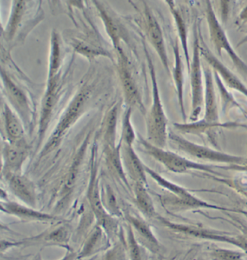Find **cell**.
I'll return each instance as SVG.
<instances>
[{"mask_svg": "<svg viewBox=\"0 0 247 260\" xmlns=\"http://www.w3.org/2000/svg\"><path fill=\"white\" fill-rule=\"evenodd\" d=\"M146 59L148 65L151 83H152V100L149 110L147 113V140L159 148H166L169 133L168 132V118L161 99L157 74L152 56L147 46L144 44Z\"/></svg>", "mask_w": 247, "mask_h": 260, "instance_id": "obj_1", "label": "cell"}, {"mask_svg": "<svg viewBox=\"0 0 247 260\" xmlns=\"http://www.w3.org/2000/svg\"><path fill=\"white\" fill-rule=\"evenodd\" d=\"M138 142L146 154L150 155L166 169L175 174H184L190 171H198L218 174L219 173L215 171L216 168H223L222 166L209 165L189 160L174 152L155 146L141 136L139 137Z\"/></svg>", "mask_w": 247, "mask_h": 260, "instance_id": "obj_2", "label": "cell"}, {"mask_svg": "<svg viewBox=\"0 0 247 260\" xmlns=\"http://www.w3.org/2000/svg\"><path fill=\"white\" fill-rule=\"evenodd\" d=\"M201 21H195L193 30V47L190 68L188 70L191 88V114L190 121H196L200 117L204 106L205 95V79L203 66L201 63L200 26Z\"/></svg>", "mask_w": 247, "mask_h": 260, "instance_id": "obj_3", "label": "cell"}, {"mask_svg": "<svg viewBox=\"0 0 247 260\" xmlns=\"http://www.w3.org/2000/svg\"><path fill=\"white\" fill-rule=\"evenodd\" d=\"M205 13L209 37L217 55L222 57L223 53H226L236 69L247 76V64L233 49L210 1L205 2Z\"/></svg>", "mask_w": 247, "mask_h": 260, "instance_id": "obj_4", "label": "cell"}, {"mask_svg": "<svg viewBox=\"0 0 247 260\" xmlns=\"http://www.w3.org/2000/svg\"><path fill=\"white\" fill-rule=\"evenodd\" d=\"M168 140H171L178 150L198 160L224 164L226 166L247 164V159L242 156L231 155L197 144L175 133H169Z\"/></svg>", "mask_w": 247, "mask_h": 260, "instance_id": "obj_5", "label": "cell"}, {"mask_svg": "<svg viewBox=\"0 0 247 260\" xmlns=\"http://www.w3.org/2000/svg\"><path fill=\"white\" fill-rule=\"evenodd\" d=\"M90 93L89 86H84L73 97L53 132L44 150L45 151L54 148L59 143L63 135L79 119L90 99Z\"/></svg>", "mask_w": 247, "mask_h": 260, "instance_id": "obj_6", "label": "cell"}, {"mask_svg": "<svg viewBox=\"0 0 247 260\" xmlns=\"http://www.w3.org/2000/svg\"><path fill=\"white\" fill-rule=\"evenodd\" d=\"M156 218L164 227L168 228L173 232L179 233L188 237L197 238V239L226 243V244H230L240 248L244 252H247V239L241 236L231 235L226 233L223 234L216 231L208 230V229H202L194 225L173 223L161 216H157Z\"/></svg>", "mask_w": 247, "mask_h": 260, "instance_id": "obj_7", "label": "cell"}, {"mask_svg": "<svg viewBox=\"0 0 247 260\" xmlns=\"http://www.w3.org/2000/svg\"><path fill=\"white\" fill-rule=\"evenodd\" d=\"M145 171L146 173L149 174L159 186L172 193L175 199L177 200L176 203H177L178 208H181V210L184 209V208L185 209L206 208V209L217 210H221V211H233L232 210L210 204L207 202L200 199V198L192 194L189 191L187 190L183 186L168 180L167 179L162 177V176L159 175L158 173L154 172L147 166H145Z\"/></svg>", "mask_w": 247, "mask_h": 260, "instance_id": "obj_8", "label": "cell"}, {"mask_svg": "<svg viewBox=\"0 0 247 260\" xmlns=\"http://www.w3.org/2000/svg\"><path fill=\"white\" fill-rule=\"evenodd\" d=\"M200 41L201 56L207 63V65H209L214 72L217 73L227 88L232 89L235 91L242 94L243 96L247 99L246 85L243 83L242 80L240 79L237 75H235L222 61L219 60L217 56L214 55L213 53H212L202 36L201 25L200 26Z\"/></svg>", "mask_w": 247, "mask_h": 260, "instance_id": "obj_9", "label": "cell"}, {"mask_svg": "<svg viewBox=\"0 0 247 260\" xmlns=\"http://www.w3.org/2000/svg\"><path fill=\"white\" fill-rule=\"evenodd\" d=\"M143 4L144 10L142 17H143L146 37L158 55L159 59H160L166 73L171 75V70L170 68L169 58H168L166 43H164L163 32L152 13V10L149 8V5H147L146 3H143Z\"/></svg>", "mask_w": 247, "mask_h": 260, "instance_id": "obj_10", "label": "cell"}, {"mask_svg": "<svg viewBox=\"0 0 247 260\" xmlns=\"http://www.w3.org/2000/svg\"><path fill=\"white\" fill-rule=\"evenodd\" d=\"M118 71L127 107L131 109L138 108L141 112H145L142 97L132 77L127 56L123 51L118 54Z\"/></svg>", "mask_w": 247, "mask_h": 260, "instance_id": "obj_11", "label": "cell"}, {"mask_svg": "<svg viewBox=\"0 0 247 260\" xmlns=\"http://www.w3.org/2000/svg\"><path fill=\"white\" fill-rule=\"evenodd\" d=\"M3 92L13 110L22 120L28 122L31 116L30 104L26 94L22 90L4 70L1 71Z\"/></svg>", "mask_w": 247, "mask_h": 260, "instance_id": "obj_12", "label": "cell"}, {"mask_svg": "<svg viewBox=\"0 0 247 260\" xmlns=\"http://www.w3.org/2000/svg\"><path fill=\"white\" fill-rule=\"evenodd\" d=\"M209 65H204L203 73L205 79V95H204V107L205 115L202 118L206 122L221 125L219 121L217 97L216 94L215 82H214L213 71Z\"/></svg>", "mask_w": 247, "mask_h": 260, "instance_id": "obj_13", "label": "cell"}, {"mask_svg": "<svg viewBox=\"0 0 247 260\" xmlns=\"http://www.w3.org/2000/svg\"><path fill=\"white\" fill-rule=\"evenodd\" d=\"M29 154V146L26 141L5 143L3 148V173L21 174L22 168Z\"/></svg>", "mask_w": 247, "mask_h": 260, "instance_id": "obj_14", "label": "cell"}, {"mask_svg": "<svg viewBox=\"0 0 247 260\" xmlns=\"http://www.w3.org/2000/svg\"><path fill=\"white\" fill-rule=\"evenodd\" d=\"M3 175L12 193L25 205L34 208L37 203V194L33 182L22 174L3 173Z\"/></svg>", "mask_w": 247, "mask_h": 260, "instance_id": "obj_15", "label": "cell"}, {"mask_svg": "<svg viewBox=\"0 0 247 260\" xmlns=\"http://www.w3.org/2000/svg\"><path fill=\"white\" fill-rule=\"evenodd\" d=\"M58 76L54 79L47 80V90L42 99L41 107L40 120H39V140L40 141L44 137L46 129L49 126L54 108L58 100V93L60 92L61 84Z\"/></svg>", "mask_w": 247, "mask_h": 260, "instance_id": "obj_16", "label": "cell"}, {"mask_svg": "<svg viewBox=\"0 0 247 260\" xmlns=\"http://www.w3.org/2000/svg\"><path fill=\"white\" fill-rule=\"evenodd\" d=\"M173 57L174 62L172 70V77L177 94L178 104L179 106L183 122H186L187 116L184 103V67H183L179 41L176 39L173 43Z\"/></svg>", "mask_w": 247, "mask_h": 260, "instance_id": "obj_17", "label": "cell"}, {"mask_svg": "<svg viewBox=\"0 0 247 260\" xmlns=\"http://www.w3.org/2000/svg\"><path fill=\"white\" fill-rule=\"evenodd\" d=\"M121 156L127 172L135 184L147 185L145 165L135 153L133 146L122 144Z\"/></svg>", "mask_w": 247, "mask_h": 260, "instance_id": "obj_18", "label": "cell"}, {"mask_svg": "<svg viewBox=\"0 0 247 260\" xmlns=\"http://www.w3.org/2000/svg\"><path fill=\"white\" fill-rule=\"evenodd\" d=\"M3 117L7 139L10 143L25 142V130L20 116L11 109L8 103L3 104Z\"/></svg>", "mask_w": 247, "mask_h": 260, "instance_id": "obj_19", "label": "cell"}, {"mask_svg": "<svg viewBox=\"0 0 247 260\" xmlns=\"http://www.w3.org/2000/svg\"><path fill=\"white\" fill-rule=\"evenodd\" d=\"M94 3L98 10L99 16L105 27L107 35L112 41L113 47L116 49L117 54L123 52L121 40H124L125 37H123V30L121 25L116 19L109 14V11L106 9L105 7H104V5L99 2H94Z\"/></svg>", "mask_w": 247, "mask_h": 260, "instance_id": "obj_20", "label": "cell"}, {"mask_svg": "<svg viewBox=\"0 0 247 260\" xmlns=\"http://www.w3.org/2000/svg\"><path fill=\"white\" fill-rule=\"evenodd\" d=\"M166 3L168 5L174 20L175 25L177 29L178 41L183 50V57L185 59L187 70H188L190 68V62H191V56L188 49V26H187L186 20L183 18L181 10L176 5V2L166 1Z\"/></svg>", "mask_w": 247, "mask_h": 260, "instance_id": "obj_21", "label": "cell"}, {"mask_svg": "<svg viewBox=\"0 0 247 260\" xmlns=\"http://www.w3.org/2000/svg\"><path fill=\"white\" fill-rule=\"evenodd\" d=\"M2 210L5 213L12 214L23 220H38V221H56L57 218L47 214L40 213L33 210V208H27L15 202L2 203Z\"/></svg>", "mask_w": 247, "mask_h": 260, "instance_id": "obj_22", "label": "cell"}, {"mask_svg": "<svg viewBox=\"0 0 247 260\" xmlns=\"http://www.w3.org/2000/svg\"><path fill=\"white\" fill-rule=\"evenodd\" d=\"M26 3V2L24 1H13L11 3L9 19L3 34L7 42H11L14 39L17 31L23 23L27 9Z\"/></svg>", "mask_w": 247, "mask_h": 260, "instance_id": "obj_23", "label": "cell"}, {"mask_svg": "<svg viewBox=\"0 0 247 260\" xmlns=\"http://www.w3.org/2000/svg\"><path fill=\"white\" fill-rule=\"evenodd\" d=\"M93 178L94 179H92L89 189V200L91 206L96 217L98 219L99 223L103 225H105L106 228L109 227L112 229L111 225H112L113 222L104 210V206L103 205L102 200L99 194L98 182L94 179L95 175L93 176Z\"/></svg>", "mask_w": 247, "mask_h": 260, "instance_id": "obj_24", "label": "cell"}, {"mask_svg": "<svg viewBox=\"0 0 247 260\" xmlns=\"http://www.w3.org/2000/svg\"><path fill=\"white\" fill-rule=\"evenodd\" d=\"M145 186L142 184H135V202L142 213L145 214L146 216L149 217V218L157 217L153 201H152L150 195L147 192Z\"/></svg>", "mask_w": 247, "mask_h": 260, "instance_id": "obj_25", "label": "cell"}, {"mask_svg": "<svg viewBox=\"0 0 247 260\" xmlns=\"http://www.w3.org/2000/svg\"><path fill=\"white\" fill-rule=\"evenodd\" d=\"M128 219L129 223L131 224L133 229L139 233L141 237L147 241L154 250H158L159 249V242L155 236L154 235L148 224L139 217L129 215Z\"/></svg>", "mask_w": 247, "mask_h": 260, "instance_id": "obj_26", "label": "cell"}, {"mask_svg": "<svg viewBox=\"0 0 247 260\" xmlns=\"http://www.w3.org/2000/svg\"><path fill=\"white\" fill-rule=\"evenodd\" d=\"M60 65H61V44H60L59 36L54 32L51 34V51L47 80L54 79L58 76Z\"/></svg>", "mask_w": 247, "mask_h": 260, "instance_id": "obj_27", "label": "cell"}, {"mask_svg": "<svg viewBox=\"0 0 247 260\" xmlns=\"http://www.w3.org/2000/svg\"><path fill=\"white\" fill-rule=\"evenodd\" d=\"M118 107L114 106L107 113L104 123V141L107 147L116 146V135Z\"/></svg>", "mask_w": 247, "mask_h": 260, "instance_id": "obj_28", "label": "cell"}, {"mask_svg": "<svg viewBox=\"0 0 247 260\" xmlns=\"http://www.w3.org/2000/svg\"><path fill=\"white\" fill-rule=\"evenodd\" d=\"M131 108H127L122 120V144L133 146L135 140V133L131 123Z\"/></svg>", "mask_w": 247, "mask_h": 260, "instance_id": "obj_29", "label": "cell"}, {"mask_svg": "<svg viewBox=\"0 0 247 260\" xmlns=\"http://www.w3.org/2000/svg\"><path fill=\"white\" fill-rule=\"evenodd\" d=\"M213 71V70H212ZM214 82L217 85V88H218L219 93L221 95V101H222V110H227V109H231V107L238 108L241 109L243 112L242 108L241 106L236 102L235 99H233L232 95H231L228 91L226 87L225 86L224 82L222 81L221 78H219L217 73L213 71Z\"/></svg>", "mask_w": 247, "mask_h": 260, "instance_id": "obj_30", "label": "cell"}, {"mask_svg": "<svg viewBox=\"0 0 247 260\" xmlns=\"http://www.w3.org/2000/svg\"><path fill=\"white\" fill-rule=\"evenodd\" d=\"M209 256L211 260H245L244 252L222 248H214Z\"/></svg>", "mask_w": 247, "mask_h": 260, "instance_id": "obj_31", "label": "cell"}, {"mask_svg": "<svg viewBox=\"0 0 247 260\" xmlns=\"http://www.w3.org/2000/svg\"><path fill=\"white\" fill-rule=\"evenodd\" d=\"M73 47L75 48V50L80 54H83L84 56H87V58H94L95 56L99 55L106 56L105 51L100 50V49H96L89 44L82 43L79 41L74 42L73 44Z\"/></svg>", "mask_w": 247, "mask_h": 260, "instance_id": "obj_32", "label": "cell"}, {"mask_svg": "<svg viewBox=\"0 0 247 260\" xmlns=\"http://www.w3.org/2000/svg\"><path fill=\"white\" fill-rule=\"evenodd\" d=\"M128 244H129L130 255L131 260H142V250L138 243L135 240L134 234L132 232L131 228L128 229Z\"/></svg>", "mask_w": 247, "mask_h": 260, "instance_id": "obj_33", "label": "cell"}, {"mask_svg": "<svg viewBox=\"0 0 247 260\" xmlns=\"http://www.w3.org/2000/svg\"><path fill=\"white\" fill-rule=\"evenodd\" d=\"M106 192L104 196H105V204L107 208L113 214L116 215H119L120 210L117 203L116 197L113 194V191L111 190V188L107 186L105 189Z\"/></svg>", "mask_w": 247, "mask_h": 260, "instance_id": "obj_34", "label": "cell"}, {"mask_svg": "<svg viewBox=\"0 0 247 260\" xmlns=\"http://www.w3.org/2000/svg\"><path fill=\"white\" fill-rule=\"evenodd\" d=\"M99 237H100V231L97 230L93 234V236L89 239L87 245L84 248V250L80 253V256H87L88 255L91 251H92V249H94V246L97 244L96 242L98 241Z\"/></svg>", "mask_w": 247, "mask_h": 260, "instance_id": "obj_35", "label": "cell"}, {"mask_svg": "<svg viewBox=\"0 0 247 260\" xmlns=\"http://www.w3.org/2000/svg\"><path fill=\"white\" fill-rule=\"evenodd\" d=\"M219 3H221V18H222L223 22H226L228 16H229V6L231 2L221 1Z\"/></svg>", "mask_w": 247, "mask_h": 260, "instance_id": "obj_36", "label": "cell"}, {"mask_svg": "<svg viewBox=\"0 0 247 260\" xmlns=\"http://www.w3.org/2000/svg\"><path fill=\"white\" fill-rule=\"evenodd\" d=\"M247 23V4L243 7L236 19V24L238 25Z\"/></svg>", "mask_w": 247, "mask_h": 260, "instance_id": "obj_37", "label": "cell"}, {"mask_svg": "<svg viewBox=\"0 0 247 260\" xmlns=\"http://www.w3.org/2000/svg\"><path fill=\"white\" fill-rule=\"evenodd\" d=\"M223 169H226V170L236 171V172H247V164L246 165L224 166Z\"/></svg>", "mask_w": 247, "mask_h": 260, "instance_id": "obj_38", "label": "cell"}, {"mask_svg": "<svg viewBox=\"0 0 247 260\" xmlns=\"http://www.w3.org/2000/svg\"><path fill=\"white\" fill-rule=\"evenodd\" d=\"M104 260H118V254H117L116 249H113L112 250L108 251L105 256H104Z\"/></svg>", "mask_w": 247, "mask_h": 260, "instance_id": "obj_39", "label": "cell"}, {"mask_svg": "<svg viewBox=\"0 0 247 260\" xmlns=\"http://www.w3.org/2000/svg\"><path fill=\"white\" fill-rule=\"evenodd\" d=\"M247 44V36L246 37H243L242 39H241V40L239 41V42L238 43L237 48L241 47V46L244 45V44Z\"/></svg>", "mask_w": 247, "mask_h": 260, "instance_id": "obj_40", "label": "cell"}, {"mask_svg": "<svg viewBox=\"0 0 247 260\" xmlns=\"http://www.w3.org/2000/svg\"><path fill=\"white\" fill-rule=\"evenodd\" d=\"M73 259H74V255H73V254H69L68 255H67L64 259L62 260H73Z\"/></svg>", "mask_w": 247, "mask_h": 260, "instance_id": "obj_41", "label": "cell"}, {"mask_svg": "<svg viewBox=\"0 0 247 260\" xmlns=\"http://www.w3.org/2000/svg\"><path fill=\"white\" fill-rule=\"evenodd\" d=\"M187 260H193V259H187Z\"/></svg>", "mask_w": 247, "mask_h": 260, "instance_id": "obj_42", "label": "cell"}]
</instances>
